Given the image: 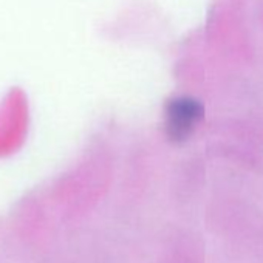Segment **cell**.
I'll return each instance as SVG.
<instances>
[{
    "instance_id": "cell-1",
    "label": "cell",
    "mask_w": 263,
    "mask_h": 263,
    "mask_svg": "<svg viewBox=\"0 0 263 263\" xmlns=\"http://www.w3.org/2000/svg\"><path fill=\"white\" fill-rule=\"evenodd\" d=\"M203 116V107L200 102L191 98L174 99L167 107V135L174 141H183L191 134L197 122Z\"/></svg>"
}]
</instances>
